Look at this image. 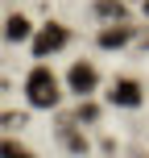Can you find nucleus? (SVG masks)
<instances>
[{
	"label": "nucleus",
	"mask_w": 149,
	"mask_h": 158,
	"mask_svg": "<svg viewBox=\"0 0 149 158\" xmlns=\"http://www.w3.org/2000/svg\"><path fill=\"white\" fill-rule=\"evenodd\" d=\"M25 96H29L33 108H58V96H62V87H58V75L50 71L46 63H37L29 75H25Z\"/></svg>",
	"instance_id": "obj_1"
},
{
	"label": "nucleus",
	"mask_w": 149,
	"mask_h": 158,
	"mask_svg": "<svg viewBox=\"0 0 149 158\" xmlns=\"http://www.w3.org/2000/svg\"><path fill=\"white\" fill-rule=\"evenodd\" d=\"M66 38H71V33H66V25L50 21L46 29H41L37 38H33V58H41V63H46V58L54 54V50H62V46H66Z\"/></svg>",
	"instance_id": "obj_2"
},
{
	"label": "nucleus",
	"mask_w": 149,
	"mask_h": 158,
	"mask_svg": "<svg viewBox=\"0 0 149 158\" xmlns=\"http://www.w3.org/2000/svg\"><path fill=\"white\" fill-rule=\"evenodd\" d=\"M66 83H71V92H75V96H91V92H95V83H100V71H95L91 63H75L71 71H66Z\"/></svg>",
	"instance_id": "obj_3"
},
{
	"label": "nucleus",
	"mask_w": 149,
	"mask_h": 158,
	"mask_svg": "<svg viewBox=\"0 0 149 158\" xmlns=\"http://www.w3.org/2000/svg\"><path fill=\"white\" fill-rule=\"evenodd\" d=\"M108 100L116 104V108H137V104H141V83H137V79H116V87L108 92Z\"/></svg>",
	"instance_id": "obj_4"
},
{
	"label": "nucleus",
	"mask_w": 149,
	"mask_h": 158,
	"mask_svg": "<svg viewBox=\"0 0 149 158\" xmlns=\"http://www.w3.org/2000/svg\"><path fill=\"white\" fill-rule=\"evenodd\" d=\"M91 13L100 17V21H124V17H128V8H124V0H95V4H91Z\"/></svg>",
	"instance_id": "obj_5"
},
{
	"label": "nucleus",
	"mask_w": 149,
	"mask_h": 158,
	"mask_svg": "<svg viewBox=\"0 0 149 158\" xmlns=\"http://www.w3.org/2000/svg\"><path fill=\"white\" fill-rule=\"evenodd\" d=\"M128 38H133V29L116 21V25H112V29H104V33H100V46H104V50H120V46H124Z\"/></svg>",
	"instance_id": "obj_6"
},
{
	"label": "nucleus",
	"mask_w": 149,
	"mask_h": 158,
	"mask_svg": "<svg viewBox=\"0 0 149 158\" xmlns=\"http://www.w3.org/2000/svg\"><path fill=\"white\" fill-rule=\"evenodd\" d=\"M29 29H33L29 17L13 13V17H8V25H4V38H8V42H25V38H29Z\"/></svg>",
	"instance_id": "obj_7"
},
{
	"label": "nucleus",
	"mask_w": 149,
	"mask_h": 158,
	"mask_svg": "<svg viewBox=\"0 0 149 158\" xmlns=\"http://www.w3.org/2000/svg\"><path fill=\"white\" fill-rule=\"evenodd\" d=\"M95 117H100V108H95V104H79V108H75V117H71V121H75V125H91V121H95Z\"/></svg>",
	"instance_id": "obj_8"
},
{
	"label": "nucleus",
	"mask_w": 149,
	"mask_h": 158,
	"mask_svg": "<svg viewBox=\"0 0 149 158\" xmlns=\"http://www.w3.org/2000/svg\"><path fill=\"white\" fill-rule=\"evenodd\" d=\"M4 158H33V150H25L17 142H4Z\"/></svg>",
	"instance_id": "obj_9"
},
{
	"label": "nucleus",
	"mask_w": 149,
	"mask_h": 158,
	"mask_svg": "<svg viewBox=\"0 0 149 158\" xmlns=\"http://www.w3.org/2000/svg\"><path fill=\"white\" fill-rule=\"evenodd\" d=\"M145 13H149V0H145Z\"/></svg>",
	"instance_id": "obj_10"
}]
</instances>
